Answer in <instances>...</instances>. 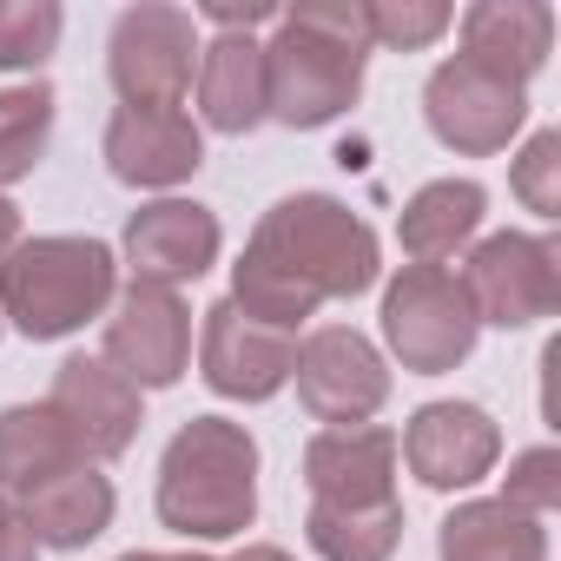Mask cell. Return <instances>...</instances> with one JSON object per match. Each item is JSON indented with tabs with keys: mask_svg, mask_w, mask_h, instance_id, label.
Here are the masks:
<instances>
[{
	"mask_svg": "<svg viewBox=\"0 0 561 561\" xmlns=\"http://www.w3.org/2000/svg\"><path fill=\"white\" fill-rule=\"evenodd\" d=\"M264 47V119L318 133L344 119L364 93L370 34L364 0H311V8H277Z\"/></svg>",
	"mask_w": 561,
	"mask_h": 561,
	"instance_id": "obj_1",
	"label": "cell"
},
{
	"mask_svg": "<svg viewBox=\"0 0 561 561\" xmlns=\"http://www.w3.org/2000/svg\"><path fill=\"white\" fill-rule=\"evenodd\" d=\"M159 522L185 541H231L257 522V443L231 416H192L159 456Z\"/></svg>",
	"mask_w": 561,
	"mask_h": 561,
	"instance_id": "obj_2",
	"label": "cell"
},
{
	"mask_svg": "<svg viewBox=\"0 0 561 561\" xmlns=\"http://www.w3.org/2000/svg\"><path fill=\"white\" fill-rule=\"evenodd\" d=\"M119 298V257L100 238H21L0 257V324L27 344H60L106 318Z\"/></svg>",
	"mask_w": 561,
	"mask_h": 561,
	"instance_id": "obj_3",
	"label": "cell"
},
{
	"mask_svg": "<svg viewBox=\"0 0 561 561\" xmlns=\"http://www.w3.org/2000/svg\"><path fill=\"white\" fill-rule=\"evenodd\" d=\"M264 264H277L285 277L331 305V298H364L383 271V251H377V231L331 192H291L277 198L257 225H251V244Z\"/></svg>",
	"mask_w": 561,
	"mask_h": 561,
	"instance_id": "obj_4",
	"label": "cell"
},
{
	"mask_svg": "<svg viewBox=\"0 0 561 561\" xmlns=\"http://www.w3.org/2000/svg\"><path fill=\"white\" fill-rule=\"evenodd\" d=\"M482 324L449 264H403L383 285V344L403 370L443 377L476 351Z\"/></svg>",
	"mask_w": 561,
	"mask_h": 561,
	"instance_id": "obj_5",
	"label": "cell"
},
{
	"mask_svg": "<svg viewBox=\"0 0 561 561\" xmlns=\"http://www.w3.org/2000/svg\"><path fill=\"white\" fill-rule=\"evenodd\" d=\"M456 277L476 305V324L528 331L561 311V244L548 231H489Z\"/></svg>",
	"mask_w": 561,
	"mask_h": 561,
	"instance_id": "obj_6",
	"label": "cell"
},
{
	"mask_svg": "<svg viewBox=\"0 0 561 561\" xmlns=\"http://www.w3.org/2000/svg\"><path fill=\"white\" fill-rule=\"evenodd\" d=\"M198 21L165 0H139L113 21L106 41V73L119 87V106H185L192 73H198Z\"/></svg>",
	"mask_w": 561,
	"mask_h": 561,
	"instance_id": "obj_7",
	"label": "cell"
},
{
	"mask_svg": "<svg viewBox=\"0 0 561 561\" xmlns=\"http://www.w3.org/2000/svg\"><path fill=\"white\" fill-rule=\"evenodd\" d=\"M423 119L430 133L462 152V159H489V152H508V139L528 126V87L476 67V60H443L423 87Z\"/></svg>",
	"mask_w": 561,
	"mask_h": 561,
	"instance_id": "obj_8",
	"label": "cell"
},
{
	"mask_svg": "<svg viewBox=\"0 0 561 561\" xmlns=\"http://www.w3.org/2000/svg\"><path fill=\"white\" fill-rule=\"evenodd\" d=\"M291 383H298V403L324 423V430H357L370 423L383 403H390V364L383 351L351 331V324H324L298 344V364H291Z\"/></svg>",
	"mask_w": 561,
	"mask_h": 561,
	"instance_id": "obj_9",
	"label": "cell"
},
{
	"mask_svg": "<svg viewBox=\"0 0 561 561\" xmlns=\"http://www.w3.org/2000/svg\"><path fill=\"white\" fill-rule=\"evenodd\" d=\"M100 364H113L133 390H172L185 377V364H192V311H185V298L133 277V285L113 298Z\"/></svg>",
	"mask_w": 561,
	"mask_h": 561,
	"instance_id": "obj_10",
	"label": "cell"
},
{
	"mask_svg": "<svg viewBox=\"0 0 561 561\" xmlns=\"http://www.w3.org/2000/svg\"><path fill=\"white\" fill-rule=\"evenodd\" d=\"M291 364H298V337L271 331V324H251L231 298H218L198 324V377L231 397V403H271L277 390L291 383Z\"/></svg>",
	"mask_w": 561,
	"mask_h": 561,
	"instance_id": "obj_11",
	"label": "cell"
},
{
	"mask_svg": "<svg viewBox=\"0 0 561 561\" xmlns=\"http://www.w3.org/2000/svg\"><path fill=\"white\" fill-rule=\"evenodd\" d=\"M397 456L410 462L423 489L456 495V489H476L502 462V430L482 403H423L410 430L397 436Z\"/></svg>",
	"mask_w": 561,
	"mask_h": 561,
	"instance_id": "obj_12",
	"label": "cell"
},
{
	"mask_svg": "<svg viewBox=\"0 0 561 561\" xmlns=\"http://www.w3.org/2000/svg\"><path fill=\"white\" fill-rule=\"evenodd\" d=\"M205 165V133L185 106H119L106 119V172L133 192H172Z\"/></svg>",
	"mask_w": 561,
	"mask_h": 561,
	"instance_id": "obj_13",
	"label": "cell"
},
{
	"mask_svg": "<svg viewBox=\"0 0 561 561\" xmlns=\"http://www.w3.org/2000/svg\"><path fill=\"white\" fill-rule=\"evenodd\" d=\"M47 410L73 430V443H80L87 462H113V456H126V449L139 443V423H146L139 390H133L113 364H100V357H67V364L54 370Z\"/></svg>",
	"mask_w": 561,
	"mask_h": 561,
	"instance_id": "obj_14",
	"label": "cell"
},
{
	"mask_svg": "<svg viewBox=\"0 0 561 561\" xmlns=\"http://www.w3.org/2000/svg\"><path fill=\"white\" fill-rule=\"evenodd\" d=\"M119 244H126V264H133L139 285L179 291V285H198V277L218 264L225 231H218V218L198 198H159V205H139L126 218Z\"/></svg>",
	"mask_w": 561,
	"mask_h": 561,
	"instance_id": "obj_15",
	"label": "cell"
},
{
	"mask_svg": "<svg viewBox=\"0 0 561 561\" xmlns=\"http://www.w3.org/2000/svg\"><path fill=\"white\" fill-rule=\"evenodd\" d=\"M305 482L318 508H383L397 502V430H318L305 443Z\"/></svg>",
	"mask_w": 561,
	"mask_h": 561,
	"instance_id": "obj_16",
	"label": "cell"
},
{
	"mask_svg": "<svg viewBox=\"0 0 561 561\" xmlns=\"http://www.w3.org/2000/svg\"><path fill=\"white\" fill-rule=\"evenodd\" d=\"M462 60L528 87L548 54H554V8L548 0H476V8H462Z\"/></svg>",
	"mask_w": 561,
	"mask_h": 561,
	"instance_id": "obj_17",
	"label": "cell"
},
{
	"mask_svg": "<svg viewBox=\"0 0 561 561\" xmlns=\"http://www.w3.org/2000/svg\"><path fill=\"white\" fill-rule=\"evenodd\" d=\"M198 119L225 139L264 126V47L257 34H218L198 47Z\"/></svg>",
	"mask_w": 561,
	"mask_h": 561,
	"instance_id": "obj_18",
	"label": "cell"
},
{
	"mask_svg": "<svg viewBox=\"0 0 561 561\" xmlns=\"http://www.w3.org/2000/svg\"><path fill=\"white\" fill-rule=\"evenodd\" d=\"M113 508H119V495H113V482L93 462H80V469L41 482L34 495H21V515H27L41 548H87V541H100L113 528Z\"/></svg>",
	"mask_w": 561,
	"mask_h": 561,
	"instance_id": "obj_19",
	"label": "cell"
},
{
	"mask_svg": "<svg viewBox=\"0 0 561 561\" xmlns=\"http://www.w3.org/2000/svg\"><path fill=\"white\" fill-rule=\"evenodd\" d=\"M436 561H548V528L502 495L456 502L436 528Z\"/></svg>",
	"mask_w": 561,
	"mask_h": 561,
	"instance_id": "obj_20",
	"label": "cell"
},
{
	"mask_svg": "<svg viewBox=\"0 0 561 561\" xmlns=\"http://www.w3.org/2000/svg\"><path fill=\"white\" fill-rule=\"evenodd\" d=\"M80 443L73 430L47 410V403H14V410H0V495H34L41 482L80 469Z\"/></svg>",
	"mask_w": 561,
	"mask_h": 561,
	"instance_id": "obj_21",
	"label": "cell"
},
{
	"mask_svg": "<svg viewBox=\"0 0 561 561\" xmlns=\"http://www.w3.org/2000/svg\"><path fill=\"white\" fill-rule=\"evenodd\" d=\"M482 218H489V192L476 179H430L397 211V238H403L410 264H443L482 231Z\"/></svg>",
	"mask_w": 561,
	"mask_h": 561,
	"instance_id": "obj_22",
	"label": "cell"
},
{
	"mask_svg": "<svg viewBox=\"0 0 561 561\" xmlns=\"http://www.w3.org/2000/svg\"><path fill=\"white\" fill-rule=\"evenodd\" d=\"M305 541L318 548V561H390L403 541V502H383V508H318L311 502Z\"/></svg>",
	"mask_w": 561,
	"mask_h": 561,
	"instance_id": "obj_23",
	"label": "cell"
},
{
	"mask_svg": "<svg viewBox=\"0 0 561 561\" xmlns=\"http://www.w3.org/2000/svg\"><path fill=\"white\" fill-rule=\"evenodd\" d=\"M54 87L47 80H27V87H8L0 93V198L8 185H21L41 159H47V139H54Z\"/></svg>",
	"mask_w": 561,
	"mask_h": 561,
	"instance_id": "obj_24",
	"label": "cell"
},
{
	"mask_svg": "<svg viewBox=\"0 0 561 561\" xmlns=\"http://www.w3.org/2000/svg\"><path fill=\"white\" fill-rule=\"evenodd\" d=\"M67 34L60 0H0V73H41Z\"/></svg>",
	"mask_w": 561,
	"mask_h": 561,
	"instance_id": "obj_25",
	"label": "cell"
},
{
	"mask_svg": "<svg viewBox=\"0 0 561 561\" xmlns=\"http://www.w3.org/2000/svg\"><path fill=\"white\" fill-rule=\"evenodd\" d=\"M449 27H456V8H443V0H364V34L383 54L436 47Z\"/></svg>",
	"mask_w": 561,
	"mask_h": 561,
	"instance_id": "obj_26",
	"label": "cell"
},
{
	"mask_svg": "<svg viewBox=\"0 0 561 561\" xmlns=\"http://www.w3.org/2000/svg\"><path fill=\"white\" fill-rule=\"evenodd\" d=\"M508 185H515V198H522L541 225L561 218V133H554V126L528 133V146H522L515 165H508Z\"/></svg>",
	"mask_w": 561,
	"mask_h": 561,
	"instance_id": "obj_27",
	"label": "cell"
},
{
	"mask_svg": "<svg viewBox=\"0 0 561 561\" xmlns=\"http://www.w3.org/2000/svg\"><path fill=\"white\" fill-rule=\"evenodd\" d=\"M502 502H508V508H522V515H535V522H548V515L561 508V449H554V443L522 449V456L508 462Z\"/></svg>",
	"mask_w": 561,
	"mask_h": 561,
	"instance_id": "obj_28",
	"label": "cell"
},
{
	"mask_svg": "<svg viewBox=\"0 0 561 561\" xmlns=\"http://www.w3.org/2000/svg\"><path fill=\"white\" fill-rule=\"evenodd\" d=\"M218 34H251V27H271L277 21V8H271V0H244V8H238V0H211V8H198Z\"/></svg>",
	"mask_w": 561,
	"mask_h": 561,
	"instance_id": "obj_29",
	"label": "cell"
},
{
	"mask_svg": "<svg viewBox=\"0 0 561 561\" xmlns=\"http://www.w3.org/2000/svg\"><path fill=\"white\" fill-rule=\"evenodd\" d=\"M0 561H41V541H34L14 495H0Z\"/></svg>",
	"mask_w": 561,
	"mask_h": 561,
	"instance_id": "obj_30",
	"label": "cell"
},
{
	"mask_svg": "<svg viewBox=\"0 0 561 561\" xmlns=\"http://www.w3.org/2000/svg\"><path fill=\"white\" fill-rule=\"evenodd\" d=\"M21 244V205L14 198H0V257H8Z\"/></svg>",
	"mask_w": 561,
	"mask_h": 561,
	"instance_id": "obj_31",
	"label": "cell"
},
{
	"mask_svg": "<svg viewBox=\"0 0 561 561\" xmlns=\"http://www.w3.org/2000/svg\"><path fill=\"white\" fill-rule=\"evenodd\" d=\"M225 561H291L285 548H277V541H244L238 554H225Z\"/></svg>",
	"mask_w": 561,
	"mask_h": 561,
	"instance_id": "obj_32",
	"label": "cell"
},
{
	"mask_svg": "<svg viewBox=\"0 0 561 561\" xmlns=\"http://www.w3.org/2000/svg\"><path fill=\"white\" fill-rule=\"evenodd\" d=\"M119 561H211V554H198V548H192V554H159V548H133V554H119Z\"/></svg>",
	"mask_w": 561,
	"mask_h": 561,
	"instance_id": "obj_33",
	"label": "cell"
},
{
	"mask_svg": "<svg viewBox=\"0 0 561 561\" xmlns=\"http://www.w3.org/2000/svg\"><path fill=\"white\" fill-rule=\"evenodd\" d=\"M0 331H8V324H0Z\"/></svg>",
	"mask_w": 561,
	"mask_h": 561,
	"instance_id": "obj_34",
	"label": "cell"
}]
</instances>
